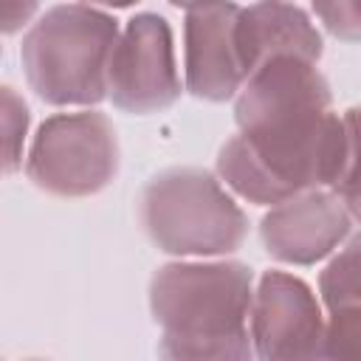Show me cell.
<instances>
[{
    "label": "cell",
    "instance_id": "9",
    "mask_svg": "<svg viewBox=\"0 0 361 361\" xmlns=\"http://www.w3.org/2000/svg\"><path fill=\"white\" fill-rule=\"evenodd\" d=\"M240 11L243 8L231 0H217L189 8L183 39H186V87L192 96L209 102H226L248 79L237 48Z\"/></svg>",
    "mask_w": 361,
    "mask_h": 361
},
{
    "label": "cell",
    "instance_id": "18",
    "mask_svg": "<svg viewBox=\"0 0 361 361\" xmlns=\"http://www.w3.org/2000/svg\"><path fill=\"white\" fill-rule=\"evenodd\" d=\"M85 3H102V6H116V8H124V6H133L135 0H85Z\"/></svg>",
    "mask_w": 361,
    "mask_h": 361
},
{
    "label": "cell",
    "instance_id": "16",
    "mask_svg": "<svg viewBox=\"0 0 361 361\" xmlns=\"http://www.w3.org/2000/svg\"><path fill=\"white\" fill-rule=\"evenodd\" d=\"M39 0H3V31L14 34L20 25L31 20Z\"/></svg>",
    "mask_w": 361,
    "mask_h": 361
},
{
    "label": "cell",
    "instance_id": "5",
    "mask_svg": "<svg viewBox=\"0 0 361 361\" xmlns=\"http://www.w3.org/2000/svg\"><path fill=\"white\" fill-rule=\"evenodd\" d=\"M118 172V141L110 118L96 110L56 113L31 141L25 175L34 186L59 197L102 192Z\"/></svg>",
    "mask_w": 361,
    "mask_h": 361
},
{
    "label": "cell",
    "instance_id": "4",
    "mask_svg": "<svg viewBox=\"0 0 361 361\" xmlns=\"http://www.w3.org/2000/svg\"><path fill=\"white\" fill-rule=\"evenodd\" d=\"M138 217L147 237L178 257L228 254L248 231L243 209L197 166H172L149 178L138 197Z\"/></svg>",
    "mask_w": 361,
    "mask_h": 361
},
{
    "label": "cell",
    "instance_id": "12",
    "mask_svg": "<svg viewBox=\"0 0 361 361\" xmlns=\"http://www.w3.org/2000/svg\"><path fill=\"white\" fill-rule=\"evenodd\" d=\"M344 130H347V155L333 183V192L344 200L347 212L355 220H361V107H350L344 113Z\"/></svg>",
    "mask_w": 361,
    "mask_h": 361
},
{
    "label": "cell",
    "instance_id": "17",
    "mask_svg": "<svg viewBox=\"0 0 361 361\" xmlns=\"http://www.w3.org/2000/svg\"><path fill=\"white\" fill-rule=\"evenodd\" d=\"M172 6L178 8H197V6H206V3H217V0H169Z\"/></svg>",
    "mask_w": 361,
    "mask_h": 361
},
{
    "label": "cell",
    "instance_id": "15",
    "mask_svg": "<svg viewBox=\"0 0 361 361\" xmlns=\"http://www.w3.org/2000/svg\"><path fill=\"white\" fill-rule=\"evenodd\" d=\"M324 28L347 42H361V0H313Z\"/></svg>",
    "mask_w": 361,
    "mask_h": 361
},
{
    "label": "cell",
    "instance_id": "2",
    "mask_svg": "<svg viewBox=\"0 0 361 361\" xmlns=\"http://www.w3.org/2000/svg\"><path fill=\"white\" fill-rule=\"evenodd\" d=\"M251 268L243 262H169L149 282V310L166 358H248Z\"/></svg>",
    "mask_w": 361,
    "mask_h": 361
},
{
    "label": "cell",
    "instance_id": "6",
    "mask_svg": "<svg viewBox=\"0 0 361 361\" xmlns=\"http://www.w3.org/2000/svg\"><path fill=\"white\" fill-rule=\"evenodd\" d=\"M113 104L124 113H158L180 96L172 28L161 14H135L118 34L110 56Z\"/></svg>",
    "mask_w": 361,
    "mask_h": 361
},
{
    "label": "cell",
    "instance_id": "1",
    "mask_svg": "<svg viewBox=\"0 0 361 361\" xmlns=\"http://www.w3.org/2000/svg\"><path fill=\"white\" fill-rule=\"evenodd\" d=\"M234 118L240 133L220 147L217 172L245 200L276 206L336 183L347 130L330 110V87L316 62L290 54L262 62L243 85Z\"/></svg>",
    "mask_w": 361,
    "mask_h": 361
},
{
    "label": "cell",
    "instance_id": "10",
    "mask_svg": "<svg viewBox=\"0 0 361 361\" xmlns=\"http://www.w3.org/2000/svg\"><path fill=\"white\" fill-rule=\"evenodd\" d=\"M237 48L251 76L271 56H305L316 62L322 56V34L310 17L285 0H259L240 11L237 20Z\"/></svg>",
    "mask_w": 361,
    "mask_h": 361
},
{
    "label": "cell",
    "instance_id": "3",
    "mask_svg": "<svg viewBox=\"0 0 361 361\" xmlns=\"http://www.w3.org/2000/svg\"><path fill=\"white\" fill-rule=\"evenodd\" d=\"M118 23L90 6H54L23 37L31 90L48 104H96L107 96Z\"/></svg>",
    "mask_w": 361,
    "mask_h": 361
},
{
    "label": "cell",
    "instance_id": "7",
    "mask_svg": "<svg viewBox=\"0 0 361 361\" xmlns=\"http://www.w3.org/2000/svg\"><path fill=\"white\" fill-rule=\"evenodd\" d=\"M251 338L259 358L296 361L322 355L324 319L313 290L285 271H268L251 299Z\"/></svg>",
    "mask_w": 361,
    "mask_h": 361
},
{
    "label": "cell",
    "instance_id": "11",
    "mask_svg": "<svg viewBox=\"0 0 361 361\" xmlns=\"http://www.w3.org/2000/svg\"><path fill=\"white\" fill-rule=\"evenodd\" d=\"M319 290L324 305L333 307H361V234L353 237L338 257L319 276Z\"/></svg>",
    "mask_w": 361,
    "mask_h": 361
},
{
    "label": "cell",
    "instance_id": "13",
    "mask_svg": "<svg viewBox=\"0 0 361 361\" xmlns=\"http://www.w3.org/2000/svg\"><path fill=\"white\" fill-rule=\"evenodd\" d=\"M324 358H355L361 361V307H333L324 324Z\"/></svg>",
    "mask_w": 361,
    "mask_h": 361
},
{
    "label": "cell",
    "instance_id": "14",
    "mask_svg": "<svg viewBox=\"0 0 361 361\" xmlns=\"http://www.w3.org/2000/svg\"><path fill=\"white\" fill-rule=\"evenodd\" d=\"M28 127V107L11 90L3 87V169L14 172L23 155V138Z\"/></svg>",
    "mask_w": 361,
    "mask_h": 361
},
{
    "label": "cell",
    "instance_id": "8",
    "mask_svg": "<svg viewBox=\"0 0 361 361\" xmlns=\"http://www.w3.org/2000/svg\"><path fill=\"white\" fill-rule=\"evenodd\" d=\"M350 234V212L336 192L307 189L276 203L259 223L265 251L290 265H313Z\"/></svg>",
    "mask_w": 361,
    "mask_h": 361
}]
</instances>
